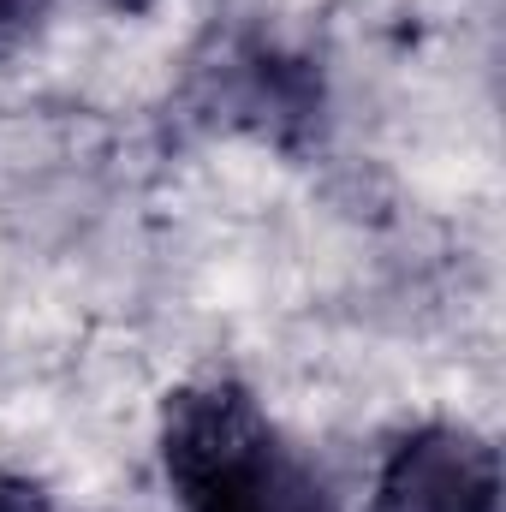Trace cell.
<instances>
[{
  "label": "cell",
  "instance_id": "obj_1",
  "mask_svg": "<svg viewBox=\"0 0 506 512\" xmlns=\"http://www.w3.org/2000/svg\"><path fill=\"white\" fill-rule=\"evenodd\" d=\"M155 447L179 512H340L328 477L227 376L173 387Z\"/></svg>",
  "mask_w": 506,
  "mask_h": 512
},
{
  "label": "cell",
  "instance_id": "obj_2",
  "mask_svg": "<svg viewBox=\"0 0 506 512\" xmlns=\"http://www.w3.org/2000/svg\"><path fill=\"white\" fill-rule=\"evenodd\" d=\"M370 512H501V453L471 423H417L376 465Z\"/></svg>",
  "mask_w": 506,
  "mask_h": 512
},
{
  "label": "cell",
  "instance_id": "obj_3",
  "mask_svg": "<svg viewBox=\"0 0 506 512\" xmlns=\"http://www.w3.org/2000/svg\"><path fill=\"white\" fill-rule=\"evenodd\" d=\"M48 12H54V0H0V60L24 54L42 36Z\"/></svg>",
  "mask_w": 506,
  "mask_h": 512
},
{
  "label": "cell",
  "instance_id": "obj_4",
  "mask_svg": "<svg viewBox=\"0 0 506 512\" xmlns=\"http://www.w3.org/2000/svg\"><path fill=\"white\" fill-rule=\"evenodd\" d=\"M0 512H60V501H54L36 477L0 471Z\"/></svg>",
  "mask_w": 506,
  "mask_h": 512
}]
</instances>
